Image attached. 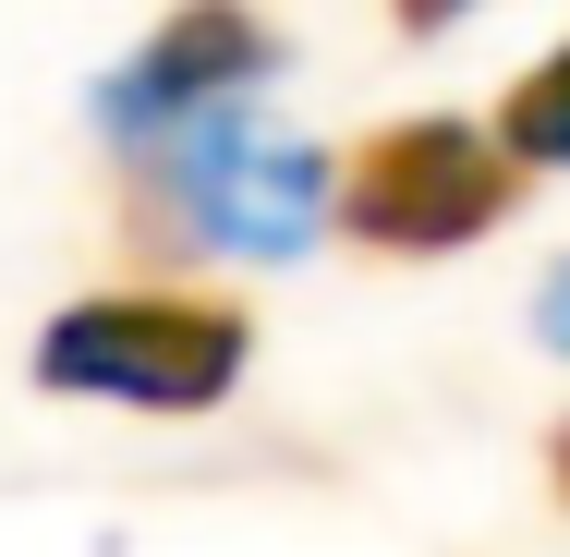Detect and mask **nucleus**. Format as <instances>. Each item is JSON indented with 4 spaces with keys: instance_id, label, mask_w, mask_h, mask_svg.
<instances>
[{
    "instance_id": "nucleus-6",
    "label": "nucleus",
    "mask_w": 570,
    "mask_h": 557,
    "mask_svg": "<svg viewBox=\"0 0 570 557\" xmlns=\"http://www.w3.org/2000/svg\"><path fill=\"white\" fill-rule=\"evenodd\" d=\"M534 339H547V351H570V267L534 291Z\"/></svg>"
},
{
    "instance_id": "nucleus-3",
    "label": "nucleus",
    "mask_w": 570,
    "mask_h": 557,
    "mask_svg": "<svg viewBox=\"0 0 570 557\" xmlns=\"http://www.w3.org/2000/svg\"><path fill=\"white\" fill-rule=\"evenodd\" d=\"M522 207V158L498 146V121H389L341 158V207L328 219L364 242V255H461Z\"/></svg>"
},
{
    "instance_id": "nucleus-5",
    "label": "nucleus",
    "mask_w": 570,
    "mask_h": 557,
    "mask_svg": "<svg viewBox=\"0 0 570 557\" xmlns=\"http://www.w3.org/2000/svg\"><path fill=\"white\" fill-rule=\"evenodd\" d=\"M498 146H510L522 170H570V37L498 98Z\"/></svg>"
},
{
    "instance_id": "nucleus-7",
    "label": "nucleus",
    "mask_w": 570,
    "mask_h": 557,
    "mask_svg": "<svg viewBox=\"0 0 570 557\" xmlns=\"http://www.w3.org/2000/svg\"><path fill=\"white\" fill-rule=\"evenodd\" d=\"M401 12V37H438V24H461V12H485V0H389Z\"/></svg>"
},
{
    "instance_id": "nucleus-4",
    "label": "nucleus",
    "mask_w": 570,
    "mask_h": 557,
    "mask_svg": "<svg viewBox=\"0 0 570 557\" xmlns=\"http://www.w3.org/2000/svg\"><path fill=\"white\" fill-rule=\"evenodd\" d=\"M267 73H279V24L255 0H183V12H158V37L98 86V133H110L121 158L134 146H170L195 121H230Z\"/></svg>"
},
{
    "instance_id": "nucleus-8",
    "label": "nucleus",
    "mask_w": 570,
    "mask_h": 557,
    "mask_svg": "<svg viewBox=\"0 0 570 557\" xmlns=\"http://www.w3.org/2000/svg\"><path fill=\"white\" fill-rule=\"evenodd\" d=\"M547 485H559V509H570V425L547 437Z\"/></svg>"
},
{
    "instance_id": "nucleus-1",
    "label": "nucleus",
    "mask_w": 570,
    "mask_h": 557,
    "mask_svg": "<svg viewBox=\"0 0 570 557\" xmlns=\"http://www.w3.org/2000/svg\"><path fill=\"white\" fill-rule=\"evenodd\" d=\"M49 400H121V412H219L255 364V316L219 291H86L37 328Z\"/></svg>"
},
{
    "instance_id": "nucleus-2",
    "label": "nucleus",
    "mask_w": 570,
    "mask_h": 557,
    "mask_svg": "<svg viewBox=\"0 0 570 557\" xmlns=\"http://www.w3.org/2000/svg\"><path fill=\"white\" fill-rule=\"evenodd\" d=\"M121 182H134V219L170 230V242H219V255H267V267H292L328 207H341V170L316 158V146H292V133H255V121H195V133H170V146H134L121 158Z\"/></svg>"
}]
</instances>
